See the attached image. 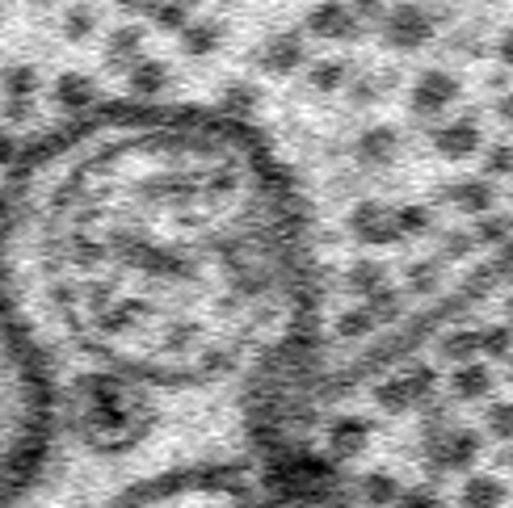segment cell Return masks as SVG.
Instances as JSON below:
<instances>
[{
    "label": "cell",
    "mask_w": 513,
    "mask_h": 508,
    "mask_svg": "<svg viewBox=\"0 0 513 508\" xmlns=\"http://www.w3.org/2000/svg\"><path fill=\"white\" fill-rule=\"evenodd\" d=\"M0 265L67 353L156 387L257 374L307 311L282 168L207 114H131L59 143L13 194Z\"/></svg>",
    "instance_id": "obj_1"
},
{
    "label": "cell",
    "mask_w": 513,
    "mask_h": 508,
    "mask_svg": "<svg viewBox=\"0 0 513 508\" xmlns=\"http://www.w3.org/2000/svg\"><path fill=\"white\" fill-rule=\"evenodd\" d=\"M505 500V487L501 479H492V475H471L467 487H463V504L467 508H497Z\"/></svg>",
    "instance_id": "obj_2"
}]
</instances>
